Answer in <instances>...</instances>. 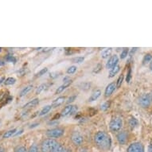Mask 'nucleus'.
I'll list each match as a JSON object with an SVG mask.
<instances>
[{
	"label": "nucleus",
	"instance_id": "0eeeda50",
	"mask_svg": "<svg viewBox=\"0 0 152 152\" xmlns=\"http://www.w3.org/2000/svg\"><path fill=\"white\" fill-rule=\"evenodd\" d=\"M71 141L75 146H81L84 142V137L77 132H74L71 135Z\"/></svg>",
	"mask_w": 152,
	"mask_h": 152
},
{
	"label": "nucleus",
	"instance_id": "79ce46f5",
	"mask_svg": "<svg viewBox=\"0 0 152 152\" xmlns=\"http://www.w3.org/2000/svg\"><path fill=\"white\" fill-rule=\"evenodd\" d=\"M23 132V129L18 130V131H17V132H15V134L14 135V136H17V135H21V134H22Z\"/></svg>",
	"mask_w": 152,
	"mask_h": 152
},
{
	"label": "nucleus",
	"instance_id": "c03bdc74",
	"mask_svg": "<svg viewBox=\"0 0 152 152\" xmlns=\"http://www.w3.org/2000/svg\"><path fill=\"white\" fill-rule=\"evenodd\" d=\"M147 151L152 152V143H151V144H150L149 146H148V149H147Z\"/></svg>",
	"mask_w": 152,
	"mask_h": 152
},
{
	"label": "nucleus",
	"instance_id": "ea45409f",
	"mask_svg": "<svg viewBox=\"0 0 152 152\" xmlns=\"http://www.w3.org/2000/svg\"><path fill=\"white\" fill-rule=\"evenodd\" d=\"M138 50V48H132V50H131V52H130L129 55L130 57H132V55H133V53H135V52H136V50Z\"/></svg>",
	"mask_w": 152,
	"mask_h": 152
},
{
	"label": "nucleus",
	"instance_id": "9b49d317",
	"mask_svg": "<svg viewBox=\"0 0 152 152\" xmlns=\"http://www.w3.org/2000/svg\"><path fill=\"white\" fill-rule=\"evenodd\" d=\"M38 104H39V99L38 98H35L34 100H30L28 103H26L25 105H23V108H24V109H30V108H32V107L37 106Z\"/></svg>",
	"mask_w": 152,
	"mask_h": 152
},
{
	"label": "nucleus",
	"instance_id": "6e6552de",
	"mask_svg": "<svg viewBox=\"0 0 152 152\" xmlns=\"http://www.w3.org/2000/svg\"><path fill=\"white\" fill-rule=\"evenodd\" d=\"M116 140L120 145H125L128 141V133L127 132H120L116 135Z\"/></svg>",
	"mask_w": 152,
	"mask_h": 152
},
{
	"label": "nucleus",
	"instance_id": "3c124183",
	"mask_svg": "<svg viewBox=\"0 0 152 152\" xmlns=\"http://www.w3.org/2000/svg\"><path fill=\"white\" fill-rule=\"evenodd\" d=\"M150 95H151V99H152V92L150 93Z\"/></svg>",
	"mask_w": 152,
	"mask_h": 152
},
{
	"label": "nucleus",
	"instance_id": "f257e3e1",
	"mask_svg": "<svg viewBox=\"0 0 152 152\" xmlns=\"http://www.w3.org/2000/svg\"><path fill=\"white\" fill-rule=\"evenodd\" d=\"M94 142L96 146L103 151H107L112 147V139L104 132H98L95 134Z\"/></svg>",
	"mask_w": 152,
	"mask_h": 152
},
{
	"label": "nucleus",
	"instance_id": "6ab92c4d",
	"mask_svg": "<svg viewBox=\"0 0 152 152\" xmlns=\"http://www.w3.org/2000/svg\"><path fill=\"white\" fill-rule=\"evenodd\" d=\"M17 132V129L16 128H14V129L9 130L7 132H6L3 135V139H8V138L11 137V136H14V135L15 134V132Z\"/></svg>",
	"mask_w": 152,
	"mask_h": 152
},
{
	"label": "nucleus",
	"instance_id": "e433bc0d",
	"mask_svg": "<svg viewBox=\"0 0 152 152\" xmlns=\"http://www.w3.org/2000/svg\"><path fill=\"white\" fill-rule=\"evenodd\" d=\"M64 149H65V147H63L62 145L59 144L58 145V147L54 150V151L53 152H63L64 151Z\"/></svg>",
	"mask_w": 152,
	"mask_h": 152
},
{
	"label": "nucleus",
	"instance_id": "bb28decb",
	"mask_svg": "<svg viewBox=\"0 0 152 152\" xmlns=\"http://www.w3.org/2000/svg\"><path fill=\"white\" fill-rule=\"evenodd\" d=\"M77 69V66H75V65H72V66H70L69 68H68V69H67V71H66V72H67L68 74H73V73H75V72H76Z\"/></svg>",
	"mask_w": 152,
	"mask_h": 152
},
{
	"label": "nucleus",
	"instance_id": "7c9ffc66",
	"mask_svg": "<svg viewBox=\"0 0 152 152\" xmlns=\"http://www.w3.org/2000/svg\"><path fill=\"white\" fill-rule=\"evenodd\" d=\"M38 147L36 144H33L30 147V148L28 149L27 152H38Z\"/></svg>",
	"mask_w": 152,
	"mask_h": 152
},
{
	"label": "nucleus",
	"instance_id": "ddd939ff",
	"mask_svg": "<svg viewBox=\"0 0 152 152\" xmlns=\"http://www.w3.org/2000/svg\"><path fill=\"white\" fill-rule=\"evenodd\" d=\"M72 83V80H69L68 81H66V82H64L63 85H61L60 87L58 88V89L56 90V92H55V94H60V93H61V92H62L65 89H66Z\"/></svg>",
	"mask_w": 152,
	"mask_h": 152
},
{
	"label": "nucleus",
	"instance_id": "393cba45",
	"mask_svg": "<svg viewBox=\"0 0 152 152\" xmlns=\"http://www.w3.org/2000/svg\"><path fill=\"white\" fill-rule=\"evenodd\" d=\"M48 85L47 84H42V85L39 86V87L37 88V91H36V94H40L41 92H42V91H44V90L47 88Z\"/></svg>",
	"mask_w": 152,
	"mask_h": 152
},
{
	"label": "nucleus",
	"instance_id": "09e8293b",
	"mask_svg": "<svg viewBox=\"0 0 152 152\" xmlns=\"http://www.w3.org/2000/svg\"><path fill=\"white\" fill-rule=\"evenodd\" d=\"M4 65V62H3V61H0V65Z\"/></svg>",
	"mask_w": 152,
	"mask_h": 152
},
{
	"label": "nucleus",
	"instance_id": "c756f323",
	"mask_svg": "<svg viewBox=\"0 0 152 152\" xmlns=\"http://www.w3.org/2000/svg\"><path fill=\"white\" fill-rule=\"evenodd\" d=\"M85 60V58L84 57H77V58H74L72 59V63H81L84 61Z\"/></svg>",
	"mask_w": 152,
	"mask_h": 152
},
{
	"label": "nucleus",
	"instance_id": "f03ea898",
	"mask_svg": "<svg viewBox=\"0 0 152 152\" xmlns=\"http://www.w3.org/2000/svg\"><path fill=\"white\" fill-rule=\"evenodd\" d=\"M60 144L58 141H56L53 139H47L45 140L40 146L41 152H53L54 150Z\"/></svg>",
	"mask_w": 152,
	"mask_h": 152
},
{
	"label": "nucleus",
	"instance_id": "a18cd8bd",
	"mask_svg": "<svg viewBox=\"0 0 152 152\" xmlns=\"http://www.w3.org/2000/svg\"><path fill=\"white\" fill-rule=\"evenodd\" d=\"M0 152H6L5 150H4V148L3 147H0Z\"/></svg>",
	"mask_w": 152,
	"mask_h": 152
},
{
	"label": "nucleus",
	"instance_id": "cd10ccee",
	"mask_svg": "<svg viewBox=\"0 0 152 152\" xmlns=\"http://www.w3.org/2000/svg\"><path fill=\"white\" fill-rule=\"evenodd\" d=\"M124 76L123 74H121L120 77H119L117 81L115 82V85H116V88H120V86H121L123 81H124Z\"/></svg>",
	"mask_w": 152,
	"mask_h": 152
},
{
	"label": "nucleus",
	"instance_id": "2f4dec72",
	"mask_svg": "<svg viewBox=\"0 0 152 152\" xmlns=\"http://www.w3.org/2000/svg\"><path fill=\"white\" fill-rule=\"evenodd\" d=\"M102 69H103L102 65H101V64H98V65L94 68V69H93L92 72H93V73H96H96H99V72L102 70Z\"/></svg>",
	"mask_w": 152,
	"mask_h": 152
},
{
	"label": "nucleus",
	"instance_id": "4be33fe9",
	"mask_svg": "<svg viewBox=\"0 0 152 152\" xmlns=\"http://www.w3.org/2000/svg\"><path fill=\"white\" fill-rule=\"evenodd\" d=\"M91 85H92V84L90 82H83L80 83V85H79V88L82 90H88L90 88Z\"/></svg>",
	"mask_w": 152,
	"mask_h": 152
},
{
	"label": "nucleus",
	"instance_id": "72a5a7b5",
	"mask_svg": "<svg viewBox=\"0 0 152 152\" xmlns=\"http://www.w3.org/2000/svg\"><path fill=\"white\" fill-rule=\"evenodd\" d=\"M15 152H27V150L24 146H18L15 148Z\"/></svg>",
	"mask_w": 152,
	"mask_h": 152
},
{
	"label": "nucleus",
	"instance_id": "9d476101",
	"mask_svg": "<svg viewBox=\"0 0 152 152\" xmlns=\"http://www.w3.org/2000/svg\"><path fill=\"white\" fill-rule=\"evenodd\" d=\"M116 88V85L115 82L110 83L109 85H107L104 91V96L105 97H109L114 92V91Z\"/></svg>",
	"mask_w": 152,
	"mask_h": 152
},
{
	"label": "nucleus",
	"instance_id": "8fccbe9b",
	"mask_svg": "<svg viewBox=\"0 0 152 152\" xmlns=\"http://www.w3.org/2000/svg\"><path fill=\"white\" fill-rule=\"evenodd\" d=\"M63 152H69V150L66 149V148H65V149H64V151Z\"/></svg>",
	"mask_w": 152,
	"mask_h": 152
},
{
	"label": "nucleus",
	"instance_id": "37998d69",
	"mask_svg": "<svg viewBox=\"0 0 152 152\" xmlns=\"http://www.w3.org/2000/svg\"><path fill=\"white\" fill-rule=\"evenodd\" d=\"M39 125V123H35V124H33L30 125V128H34V127H37V126H38Z\"/></svg>",
	"mask_w": 152,
	"mask_h": 152
},
{
	"label": "nucleus",
	"instance_id": "a19ab883",
	"mask_svg": "<svg viewBox=\"0 0 152 152\" xmlns=\"http://www.w3.org/2000/svg\"><path fill=\"white\" fill-rule=\"evenodd\" d=\"M60 116H61L60 113H59V114H56V115H55L54 116H53V117L52 118V120H53V121H56V120H58V119L60 118Z\"/></svg>",
	"mask_w": 152,
	"mask_h": 152
},
{
	"label": "nucleus",
	"instance_id": "473e14b6",
	"mask_svg": "<svg viewBox=\"0 0 152 152\" xmlns=\"http://www.w3.org/2000/svg\"><path fill=\"white\" fill-rule=\"evenodd\" d=\"M110 107V102L109 101H107V102L104 103L102 105H101V107H100V109L105 112V111H107Z\"/></svg>",
	"mask_w": 152,
	"mask_h": 152
},
{
	"label": "nucleus",
	"instance_id": "aec40b11",
	"mask_svg": "<svg viewBox=\"0 0 152 152\" xmlns=\"http://www.w3.org/2000/svg\"><path fill=\"white\" fill-rule=\"evenodd\" d=\"M52 105H46V106H45V107H43L42 110L40 112V114H39V115L40 116H42V115H46L47 113H49V112L51 111V109H52Z\"/></svg>",
	"mask_w": 152,
	"mask_h": 152
},
{
	"label": "nucleus",
	"instance_id": "58836bf2",
	"mask_svg": "<svg viewBox=\"0 0 152 152\" xmlns=\"http://www.w3.org/2000/svg\"><path fill=\"white\" fill-rule=\"evenodd\" d=\"M76 98H77V96L74 95V96H71L67 100V104H71L72 102H73L75 100H76Z\"/></svg>",
	"mask_w": 152,
	"mask_h": 152
},
{
	"label": "nucleus",
	"instance_id": "c85d7f7f",
	"mask_svg": "<svg viewBox=\"0 0 152 152\" xmlns=\"http://www.w3.org/2000/svg\"><path fill=\"white\" fill-rule=\"evenodd\" d=\"M6 60H7V61H8V62L12 63H15L17 61V59H16L14 56H12V55H7V56L6 57Z\"/></svg>",
	"mask_w": 152,
	"mask_h": 152
},
{
	"label": "nucleus",
	"instance_id": "4c0bfd02",
	"mask_svg": "<svg viewBox=\"0 0 152 152\" xmlns=\"http://www.w3.org/2000/svg\"><path fill=\"white\" fill-rule=\"evenodd\" d=\"M48 71V69L47 68H44V69H41L39 72H38V73H37V76H39V77H41V76H42V75H44L45 73V72H47Z\"/></svg>",
	"mask_w": 152,
	"mask_h": 152
},
{
	"label": "nucleus",
	"instance_id": "7ed1b4c3",
	"mask_svg": "<svg viewBox=\"0 0 152 152\" xmlns=\"http://www.w3.org/2000/svg\"><path fill=\"white\" fill-rule=\"evenodd\" d=\"M137 103L142 108L149 107L152 104V99L150 93H144L140 96L137 99Z\"/></svg>",
	"mask_w": 152,
	"mask_h": 152
},
{
	"label": "nucleus",
	"instance_id": "c9c22d12",
	"mask_svg": "<svg viewBox=\"0 0 152 152\" xmlns=\"http://www.w3.org/2000/svg\"><path fill=\"white\" fill-rule=\"evenodd\" d=\"M60 74H61V72H53L50 74V77L52 78V79H55V78H57L58 77H59Z\"/></svg>",
	"mask_w": 152,
	"mask_h": 152
},
{
	"label": "nucleus",
	"instance_id": "a211bd4d",
	"mask_svg": "<svg viewBox=\"0 0 152 152\" xmlns=\"http://www.w3.org/2000/svg\"><path fill=\"white\" fill-rule=\"evenodd\" d=\"M112 53V48H107V49H105L104 50H103L102 53H101V58L105 59V58H107L108 57L111 56Z\"/></svg>",
	"mask_w": 152,
	"mask_h": 152
},
{
	"label": "nucleus",
	"instance_id": "412c9836",
	"mask_svg": "<svg viewBox=\"0 0 152 152\" xmlns=\"http://www.w3.org/2000/svg\"><path fill=\"white\" fill-rule=\"evenodd\" d=\"M139 125V121L135 117H132L129 120V126L131 127L132 129H134L135 127H136Z\"/></svg>",
	"mask_w": 152,
	"mask_h": 152
},
{
	"label": "nucleus",
	"instance_id": "f8f14e48",
	"mask_svg": "<svg viewBox=\"0 0 152 152\" xmlns=\"http://www.w3.org/2000/svg\"><path fill=\"white\" fill-rule=\"evenodd\" d=\"M72 107H73V105H71V104L65 106V107L62 109V111L61 112V113H60L61 116H62V117H65V116H67V115H71V113H72Z\"/></svg>",
	"mask_w": 152,
	"mask_h": 152
},
{
	"label": "nucleus",
	"instance_id": "4468645a",
	"mask_svg": "<svg viewBox=\"0 0 152 152\" xmlns=\"http://www.w3.org/2000/svg\"><path fill=\"white\" fill-rule=\"evenodd\" d=\"M100 95H101V91L100 89H96L94 92H92L91 96L88 99V102H92V101L97 100L98 98L100 96Z\"/></svg>",
	"mask_w": 152,
	"mask_h": 152
},
{
	"label": "nucleus",
	"instance_id": "423d86ee",
	"mask_svg": "<svg viewBox=\"0 0 152 152\" xmlns=\"http://www.w3.org/2000/svg\"><path fill=\"white\" fill-rule=\"evenodd\" d=\"M127 152H144V147L142 142H132L127 147Z\"/></svg>",
	"mask_w": 152,
	"mask_h": 152
},
{
	"label": "nucleus",
	"instance_id": "1a4fd4ad",
	"mask_svg": "<svg viewBox=\"0 0 152 152\" xmlns=\"http://www.w3.org/2000/svg\"><path fill=\"white\" fill-rule=\"evenodd\" d=\"M118 62H119V58L116 54H114L111 56L108 59V61L106 63V68L107 69H112L113 67H115V65H118Z\"/></svg>",
	"mask_w": 152,
	"mask_h": 152
},
{
	"label": "nucleus",
	"instance_id": "f704fd0d",
	"mask_svg": "<svg viewBox=\"0 0 152 152\" xmlns=\"http://www.w3.org/2000/svg\"><path fill=\"white\" fill-rule=\"evenodd\" d=\"M131 80H132V68H129V69H128L127 73L126 81H127V83H130Z\"/></svg>",
	"mask_w": 152,
	"mask_h": 152
},
{
	"label": "nucleus",
	"instance_id": "2eb2a0df",
	"mask_svg": "<svg viewBox=\"0 0 152 152\" xmlns=\"http://www.w3.org/2000/svg\"><path fill=\"white\" fill-rule=\"evenodd\" d=\"M65 96H59L58 97L56 100H53V102L52 104V107H59L60 105H61L63 103L65 102Z\"/></svg>",
	"mask_w": 152,
	"mask_h": 152
},
{
	"label": "nucleus",
	"instance_id": "5701e85b",
	"mask_svg": "<svg viewBox=\"0 0 152 152\" xmlns=\"http://www.w3.org/2000/svg\"><path fill=\"white\" fill-rule=\"evenodd\" d=\"M152 61V55L151 53H147L145 54V56L143 57V59H142V64L145 65L148 62H151Z\"/></svg>",
	"mask_w": 152,
	"mask_h": 152
},
{
	"label": "nucleus",
	"instance_id": "49530a36",
	"mask_svg": "<svg viewBox=\"0 0 152 152\" xmlns=\"http://www.w3.org/2000/svg\"><path fill=\"white\" fill-rule=\"evenodd\" d=\"M3 81H5V78L2 77V78H1V80H0V84H2Z\"/></svg>",
	"mask_w": 152,
	"mask_h": 152
},
{
	"label": "nucleus",
	"instance_id": "b1692460",
	"mask_svg": "<svg viewBox=\"0 0 152 152\" xmlns=\"http://www.w3.org/2000/svg\"><path fill=\"white\" fill-rule=\"evenodd\" d=\"M16 82V79L15 77H8L4 81V84L6 85H12Z\"/></svg>",
	"mask_w": 152,
	"mask_h": 152
},
{
	"label": "nucleus",
	"instance_id": "39448f33",
	"mask_svg": "<svg viewBox=\"0 0 152 152\" xmlns=\"http://www.w3.org/2000/svg\"><path fill=\"white\" fill-rule=\"evenodd\" d=\"M65 133V130L61 127H56V128H52V129L47 130L46 131V135L50 139H58V138L61 137Z\"/></svg>",
	"mask_w": 152,
	"mask_h": 152
},
{
	"label": "nucleus",
	"instance_id": "dca6fc26",
	"mask_svg": "<svg viewBox=\"0 0 152 152\" xmlns=\"http://www.w3.org/2000/svg\"><path fill=\"white\" fill-rule=\"evenodd\" d=\"M120 66L119 65H115V67H113L112 69H111L109 72V76H108V77L109 78H112L115 77V75L117 74L118 72H120Z\"/></svg>",
	"mask_w": 152,
	"mask_h": 152
},
{
	"label": "nucleus",
	"instance_id": "de8ad7c7",
	"mask_svg": "<svg viewBox=\"0 0 152 152\" xmlns=\"http://www.w3.org/2000/svg\"><path fill=\"white\" fill-rule=\"evenodd\" d=\"M149 67H150V69H151L152 71V61H151V62H150Z\"/></svg>",
	"mask_w": 152,
	"mask_h": 152
},
{
	"label": "nucleus",
	"instance_id": "20e7f679",
	"mask_svg": "<svg viewBox=\"0 0 152 152\" xmlns=\"http://www.w3.org/2000/svg\"><path fill=\"white\" fill-rule=\"evenodd\" d=\"M123 127V120L120 117H114L112 118V120L110 121L109 128L111 132H120Z\"/></svg>",
	"mask_w": 152,
	"mask_h": 152
},
{
	"label": "nucleus",
	"instance_id": "a878e982",
	"mask_svg": "<svg viewBox=\"0 0 152 152\" xmlns=\"http://www.w3.org/2000/svg\"><path fill=\"white\" fill-rule=\"evenodd\" d=\"M128 53H129V49L128 48H124L122 52H121V53H120V58L121 59H124L125 58H127Z\"/></svg>",
	"mask_w": 152,
	"mask_h": 152
},
{
	"label": "nucleus",
	"instance_id": "f3484780",
	"mask_svg": "<svg viewBox=\"0 0 152 152\" xmlns=\"http://www.w3.org/2000/svg\"><path fill=\"white\" fill-rule=\"evenodd\" d=\"M33 87H34V86H33V85H27L26 87L24 88H23V89L22 90V91H21L20 95H19V96H20V97H23V96H26V94H28V93H29V92H30V91H31V90H32Z\"/></svg>",
	"mask_w": 152,
	"mask_h": 152
}]
</instances>
